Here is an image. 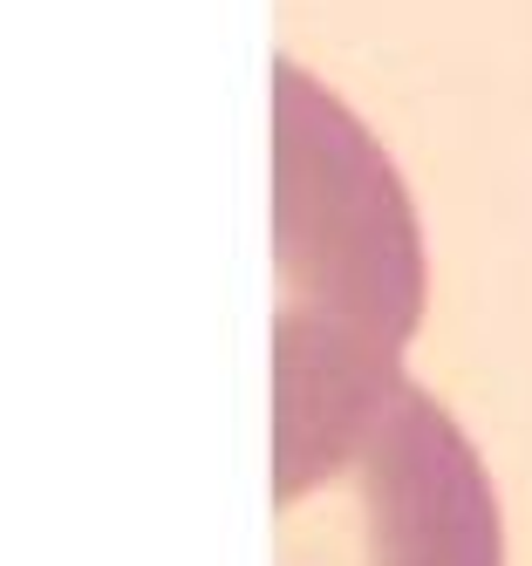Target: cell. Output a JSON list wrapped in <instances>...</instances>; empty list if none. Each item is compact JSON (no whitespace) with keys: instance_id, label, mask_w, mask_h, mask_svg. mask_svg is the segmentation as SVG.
Here are the masks:
<instances>
[{"instance_id":"cell-2","label":"cell","mask_w":532,"mask_h":566,"mask_svg":"<svg viewBox=\"0 0 532 566\" xmlns=\"http://www.w3.org/2000/svg\"><path fill=\"white\" fill-rule=\"evenodd\" d=\"M273 471L280 566H499L484 464L417 382H396L327 451Z\"/></svg>"},{"instance_id":"cell-1","label":"cell","mask_w":532,"mask_h":566,"mask_svg":"<svg viewBox=\"0 0 532 566\" xmlns=\"http://www.w3.org/2000/svg\"><path fill=\"white\" fill-rule=\"evenodd\" d=\"M424 314V239L355 116L280 62V342L273 464L348 437L403 382Z\"/></svg>"}]
</instances>
